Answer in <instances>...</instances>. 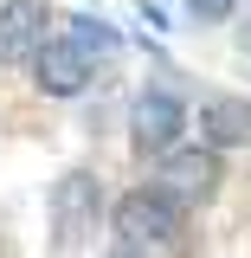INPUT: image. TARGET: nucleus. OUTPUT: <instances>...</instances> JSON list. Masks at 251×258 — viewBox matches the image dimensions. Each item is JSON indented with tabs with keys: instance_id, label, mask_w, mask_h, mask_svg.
Segmentation results:
<instances>
[{
	"instance_id": "1",
	"label": "nucleus",
	"mask_w": 251,
	"mask_h": 258,
	"mask_svg": "<svg viewBox=\"0 0 251 258\" xmlns=\"http://www.w3.org/2000/svg\"><path fill=\"white\" fill-rule=\"evenodd\" d=\"M116 232H123V245H142V239H181V220H187V207H174L161 187H135L116 200Z\"/></svg>"
},
{
	"instance_id": "2",
	"label": "nucleus",
	"mask_w": 251,
	"mask_h": 258,
	"mask_svg": "<svg viewBox=\"0 0 251 258\" xmlns=\"http://www.w3.org/2000/svg\"><path fill=\"white\" fill-rule=\"evenodd\" d=\"M26 64H32V84L45 97H77L91 84V52H84L77 39H45Z\"/></svg>"
},
{
	"instance_id": "3",
	"label": "nucleus",
	"mask_w": 251,
	"mask_h": 258,
	"mask_svg": "<svg viewBox=\"0 0 251 258\" xmlns=\"http://www.w3.org/2000/svg\"><path fill=\"white\" fill-rule=\"evenodd\" d=\"M181 129H187V110H181L168 91L135 97V110H129V142H135L142 155H161V149H174V142H181Z\"/></svg>"
},
{
	"instance_id": "4",
	"label": "nucleus",
	"mask_w": 251,
	"mask_h": 258,
	"mask_svg": "<svg viewBox=\"0 0 251 258\" xmlns=\"http://www.w3.org/2000/svg\"><path fill=\"white\" fill-rule=\"evenodd\" d=\"M155 187L174 200V207H200V200H213L219 187V161L206 155V149H187V155H168L155 174Z\"/></svg>"
},
{
	"instance_id": "5",
	"label": "nucleus",
	"mask_w": 251,
	"mask_h": 258,
	"mask_svg": "<svg viewBox=\"0 0 251 258\" xmlns=\"http://www.w3.org/2000/svg\"><path fill=\"white\" fill-rule=\"evenodd\" d=\"M45 0H0V64H26L45 45Z\"/></svg>"
},
{
	"instance_id": "6",
	"label": "nucleus",
	"mask_w": 251,
	"mask_h": 258,
	"mask_svg": "<svg viewBox=\"0 0 251 258\" xmlns=\"http://www.w3.org/2000/svg\"><path fill=\"white\" fill-rule=\"evenodd\" d=\"M200 129L213 149H251V103L245 97H213L200 110Z\"/></svg>"
},
{
	"instance_id": "7",
	"label": "nucleus",
	"mask_w": 251,
	"mask_h": 258,
	"mask_svg": "<svg viewBox=\"0 0 251 258\" xmlns=\"http://www.w3.org/2000/svg\"><path fill=\"white\" fill-rule=\"evenodd\" d=\"M97 213V181L91 174H64L58 194H52V226H58V239H77Z\"/></svg>"
},
{
	"instance_id": "8",
	"label": "nucleus",
	"mask_w": 251,
	"mask_h": 258,
	"mask_svg": "<svg viewBox=\"0 0 251 258\" xmlns=\"http://www.w3.org/2000/svg\"><path fill=\"white\" fill-rule=\"evenodd\" d=\"M238 0H187V13H200V20H225Z\"/></svg>"
},
{
	"instance_id": "9",
	"label": "nucleus",
	"mask_w": 251,
	"mask_h": 258,
	"mask_svg": "<svg viewBox=\"0 0 251 258\" xmlns=\"http://www.w3.org/2000/svg\"><path fill=\"white\" fill-rule=\"evenodd\" d=\"M103 258H142V252H135V245H110Z\"/></svg>"
}]
</instances>
